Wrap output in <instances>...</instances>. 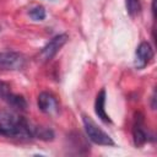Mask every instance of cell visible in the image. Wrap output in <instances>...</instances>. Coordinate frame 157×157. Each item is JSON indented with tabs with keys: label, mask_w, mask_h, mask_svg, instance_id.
<instances>
[{
	"label": "cell",
	"mask_w": 157,
	"mask_h": 157,
	"mask_svg": "<svg viewBox=\"0 0 157 157\" xmlns=\"http://www.w3.org/2000/svg\"><path fill=\"white\" fill-rule=\"evenodd\" d=\"M82 121H83L86 134L93 144L101 145V146H113L114 145L113 139L107 132H104L90 117L82 115Z\"/></svg>",
	"instance_id": "cell-1"
},
{
	"label": "cell",
	"mask_w": 157,
	"mask_h": 157,
	"mask_svg": "<svg viewBox=\"0 0 157 157\" xmlns=\"http://www.w3.org/2000/svg\"><path fill=\"white\" fill-rule=\"evenodd\" d=\"M69 36L66 33H60L55 37H53L40 50L39 58L42 61H48L55 56V54L64 47V44L67 42Z\"/></svg>",
	"instance_id": "cell-2"
},
{
	"label": "cell",
	"mask_w": 157,
	"mask_h": 157,
	"mask_svg": "<svg viewBox=\"0 0 157 157\" xmlns=\"http://www.w3.org/2000/svg\"><path fill=\"white\" fill-rule=\"evenodd\" d=\"M26 59L16 52H0V70L16 71L25 66Z\"/></svg>",
	"instance_id": "cell-3"
},
{
	"label": "cell",
	"mask_w": 157,
	"mask_h": 157,
	"mask_svg": "<svg viewBox=\"0 0 157 157\" xmlns=\"http://www.w3.org/2000/svg\"><path fill=\"white\" fill-rule=\"evenodd\" d=\"M153 59V49L148 42H141L135 52V67L137 70H141L146 67Z\"/></svg>",
	"instance_id": "cell-4"
},
{
	"label": "cell",
	"mask_w": 157,
	"mask_h": 157,
	"mask_svg": "<svg viewBox=\"0 0 157 157\" xmlns=\"http://www.w3.org/2000/svg\"><path fill=\"white\" fill-rule=\"evenodd\" d=\"M132 139H134V145L136 147H141L148 141V132L145 128L144 115L140 112L135 114V121L132 126Z\"/></svg>",
	"instance_id": "cell-5"
},
{
	"label": "cell",
	"mask_w": 157,
	"mask_h": 157,
	"mask_svg": "<svg viewBox=\"0 0 157 157\" xmlns=\"http://www.w3.org/2000/svg\"><path fill=\"white\" fill-rule=\"evenodd\" d=\"M37 104L40 112L45 114H53L58 110V102L55 97L49 92H42L38 96Z\"/></svg>",
	"instance_id": "cell-6"
},
{
	"label": "cell",
	"mask_w": 157,
	"mask_h": 157,
	"mask_svg": "<svg viewBox=\"0 0 157 157\" xmlns=\"http://www.w3.org/2000/svg\"><path fill=\"white\" fill-rule=\"evenodd\" d=\"M104 104H105V90L102 88L97 97H96V101H94V112H96V115L103 121V123H107V124H110L112 120L109 118V115L107 114L105 109H104Z\"/></svg>",
	"instance_id": "cell-7"
},
{
	"label": "cell",
	"mask_w": 157,
	"mask_h": 157,
	"mask_svg": "<svg viewBox=\"0 0 157 157\" xmlns=\"http://www.w3.org/2000/svg\"><path fill=\"white\" fill-rule=\"evenodd\" d=\"M34 137L40 139V140H44V141H52L54 139V131L52 129H48V128L36 126Z\"/></svg>",
	"instance_id": "cell-8"
},
{
	"label": "cell",
	"mask_w": 157,
	"mask_h": 157,
	"mask_svg": "<svg viewBox=\"0 0 157 157\" xmlns=\"http://www.w3.org/2000/svg\"><path fill=\"white\" fill-rule=\"evenodd\" d=\"M28 15L34 21H43L45 18V9L43 6H34L28 11Z\"/></svg>",
	"instance_id": "cell-9"
},
{
	"label": "cell",
	"mask_w": 157,
	"mask_h": 157,
	"mask_svg": "<svg viewBox=\"0 0 157 157\" xmlns=\"http://www.w3.org/2000/svg\"><path fill=\"white\" fill-rule=\"evenodd\" d=\"M125 5H126V10L131 17L136 16L141 10V5H140L139 0H125Z\"/></svg>",
	"instance_id": "cell-10"
},
{
	"label": "cell",
	"mask_w": 157,
	"mask_h": 157,
	"mask_svg": "<svg viewBox=\"0 0 157 157\" xmlns=\"http://www.w3.org/2000/svg\"><path fill=\"white\" fill-rule=\"evenodd\" d=\"M12 94H13V92L11 91V87L9 86V83L0 81V99H2L5 103H7V101L11 98Z\"/></svg>",
	"instance_id": "cell-11"
}]
</instances>
